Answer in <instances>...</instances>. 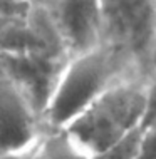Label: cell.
<instances>
[{
  "instance_id": "cell-6",
  "label": "cell",
  "mask_w": 156,
  "mask_h": 159,
  "mask_svg": "<svg viewBox=\"0 0 156 159\" xmlns=\"http://www.w3.org/2000/svg\"><path fill=\"white\" fill-rule=\"evenodd\" d=\"M32 3L24 0H0V52L22 47L30 22Z\"/></svg>"
},
{
  "instance_id": "cell-5",
  "label": "cell",
  "mask_w": 156,
  "mask_h": 159,
  "mask_svg": "<svg viewBox=\"0 0 156 159\" xmlns=\"http://www.w3.org/2000/svg\"><path fill=\"white\" fill-rule=\"evenodd\" d=\"M72 55L101 44V0H44Z\"/></svg>"
},
{
  "instance_id": "cell-11",
  "label": "cell",
  "mask_w": 156,
  "mask_h": 159,
  "mask_svg": "<svg viewBox=\"0 0 156 159\" xmlns=\"http://www.w3.org/2000/svg\"><path fill=\"white\" fill-rule=\"evenodd\" d=\"M25 152H5V154H0V159H25Z\"/></svg>"
},
{
  "instance_id": "cell-1",
  "label": "cell",
  "mask_w": 156,
  "mask_h": 159,
  "mask_svg": "<svg viewBox=\"0 0 156 159\" xmlns=\"http://www.w3.org/2000/svg\"><path fill=\"white\" fill-rule=\"evenodd\" d=\"M131 77L144 79L126 55L109 45L72 55L47 106L45 127L64 129L104 92Z\"/></svg>"
},
{
  "instance_id": "cell-13",
  "label": "cell",
  "mask_w": 156,
  "mask_h": 159,
  "mask_svg": "<svg viewBox=\"0 0 156 159\" xmlns=\"http://www.w3.org/2000/svg\"><path fill=\"white\" fill-rule=\"evenodd\" d=\"M24 2H29V3H34V2H44V0H24Z\"/></svg>"
},
{
  "instance_id": "cell-3",
  "label": "cell",
  "mask_w": 156,
  "mask_h": 159,
  "mask_svg": "<svg viewBox=\"0 0 156 159\" xmlns=\"http://www.w3.org/2000/svg\"><path fill=\"white\" fill-rule=\"evenodd\" d=\"M156 0H101V44L116 49L151 80Z\"/></svg>"
},
{
  "instance_id": "cell-2",
  "label": "cell",
  "mask_w": 156,
  "mask_h": 159,
  "mask_svg": "<svg viewBox=\"0 0 156 159\" xmlns=\"http://www.w3.org/2000/svg\"><path fill=\"white\" fill-rule=\"evenodd\" d=\"M148 82L141 77L119 82L64 129L89 157L112 148L141 127Z\"/></svg>"
},
{
  "instance_id": "cell-4",
  "label": "cell",
  "mask_w": 156,
  "mask_h": 159,
  "mask_svg": "<svg viewBox=\"0 0 156 159\" xmlns=\"http://www.w3.org/2000/svg\"><path fill=\"white\" fill-rule=\"evenodd\" d=\"M44 131L42 111L0 54V154L29 151Z\"/></svg>"
},
{
  "instance_id": "cell-9",
  "label": "cell",
  "mask_w": 156,
  "mask_h": 159,
  "mask_svg": "<svg viewBox=\"0 0 156 159\" xmlns=\"http://www.w3.org/2000/svg\"><path fill=\"white\" fill-rule=\"evenodd\" d=\"M136 159H156V122L139 129Z\"/></svg>"
},
{
  "instance_id": "cell-12",
  "label": "cell",
  "mask_w": 156,
  "mask_h": 159,
  "mask_svg": "<svg viewBox=\"0 0 156 159\" xmlns=\"http://www.w3.org/2000/svg\"><path fill=\"white\" fill-rule=\"evenodd\" d=\"M151 72H153V77L156 75V40L153 45V52H151Z\"/></svg>"
},
{
  "instance_id": "cell-8",
  "label": "cell",
  "mask_w": 156,
  "mask_h": 159,
  "mask_svg": "<svg viewBox=\"0 0 156 159\" xmlns=\"http://www.w3.org/2000/svg\"><path fill=\"white\" fill-rule=\"evenodd\" d=\"M138 143H139V129L129 134L126 139L114 144L106 151L94 154L89 159H136L138 154Z\"/></svg>"
},
{
  "instance_id": "cell-7",
  "label": "cell",
  "mask_w": 156,
  "mask_h": 159,
  "mask_svg": "<svg viewBox=\"0 0 156 159\" xmlns=\"http://www.w3.org/2000/svg\"><path fill=\"white\" fill-rule=\"evenodd\" d=\"M25 159H89L66 129L45 127L39 139L30 146Z\"/></svg>"
},
{
  "instance_id": "cell-10",
  "label": "cell",
  "mask_w": 156,
  "mask_h": 159,
  "mask_svg": "<svg viewBox=\"0 0 156 159\" xmlns=\"http://www.w3.org/2000/svg\"><path fill=\"white\" fill-rule=\"evenodd\" d=\"M156 122V75L146 84V94H144V111H143L141 127H146L149 124Z\"/></svg>"
}]
</instances>
